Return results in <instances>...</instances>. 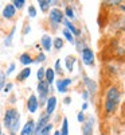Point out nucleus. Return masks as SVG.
I'll list each match as a JSON object with an SVG mask.
<instances>
[{
  "instance_id": "obj_1",
  "label": "nucleus",
  "mask_w": 125,
  "mask_h": 135,
  "mask_svg": "<svg viewBox=\"0 0 125 135\" xmlns=\"http://www.w3.org/2000/svg\"><path fill=\"white\" fill-rule=\"evenodd\" d=\"M120 104V91L117 86H110L106 95H105V101H104V111L106 115H112L113 112L117 109Z\"/></svg>"
},
{
  "instance_id": "obj_2",
  "label": "nucleus",
  "mask_w": 125,
  "mask_h": 135,
  "mask_svg": "<svg viewBox=\"0 0 125 135\" xmlns=\"http://www.w3.org/2000/svg\"><path fill=\"white\" fill-rule=\"evenodd\" d=\"M4 126L12 132L15 134L19 127H20V115L19 112L14 108H9L6 111V115H4Z\"/></svg>"
},
{
  "instance_id": "obj_3",
  "label": "nucleus",
  "mask_w": 125,
  "mask_h": 135,
  "mask_svg": "<svg viewBox=\"0 0 125 135\" xmlns=\"http://www.w3.org/2000/svg\"><path fill=\"white\" fill-rule=\"evenodd\" d=\"M49 92H50V85L44 81V80H42V81H39L38 83V95H39V103L40 104H44L47 101V95H49Z\"/></svg>"
},
{
  "instance_id": "obj_4",
  "label": "nucleus",
  "mask_w": 125,
  "mask_h": 135,
  "mask_svg": "<svg viewBox=\"0 0 125 135\" xmlns=\"http://www.w3.org/2000/svg\"><path fill=\"white\" fill-rule=\"evenodd\" d=\"M49 18H50V22H51V25L54 26V27H56L59 23H62L63 22V12L59 9V8H53L51 11H50V15H49Z\"/></svg>"
},
{
  "instance_id": "obj_5",
  "label": "nucleus",
  "mask_w": 125,
  "mask_h": 135,
  "mask_svg": "<svg viewBox=\"0 0 125 135\" xmlns=\"http://www.w3.org/2000/svg\"><path fill=\"white\" fill-rule=\"evenodd\" d=\"M93 128H94V118L90 115L82 123V135H93Z\"/></svg>"
},
{
  "instance_id": "obj_6",
  "label": "nucleus",
  "mask_w": 125,
  "mask_h": 135,
  "mask_svg": "<svg viewBox=\"0 0 125 135\" xmlns=\"http://www.w3.org/2000/svg\"><path fill=\"white\" fill-rule=\"evenodd\" d=\"M82 62L86 65V66H92L94 64V53L92 49H89V47H85L82 51Z\"/></svg>"
},
{
  "instance_id": "obj_7",
  "label": "nucleus",
  "mask_w": 125,
  "mask_h": 135,
  "mask_svg": "<svg viewBox=\"0 0 125 135\" xmlns=\"http://www.w3.org/2000/svg\"><path fill=\"white\" fill-rule=\"evenodd\" d=\"M49 122H50V116L47 114H42L39 120L35 123V132H34V135H39V132L42 131V128L44 126H47L49 124Z\"/></svg>"
},
{
  "instance_id": "obj_8",
  "label": "nucleus",
  "mask_w": 125,
  "mask_h": 135,
  "mask_svg": "<svg viewBox=\"0 0 125 135\" xmlns=\"http://www.w3.org/2000/svg\"><path fill=\"white\" fill-rule=\"evenodd\" d=\"M38 107H39V101H38V97L35 95H31L27 100V108H28V112L30 114H35L38 111Z\"/></svg>"
},
{
  "instance_id": "obj_9",
  "label": "nucleus",
  "mask_w": 125,
  "mask_h": 135,
  "mask_svg": "<svg viewBox=\"0 0 125 135\" xmlns=\"http://www.w3.org/2000/svg\"><path fill=\"white\" fill-rule=\"evenodd\" d=\"M71 84V78H63V80L56 81V89L59 93H66L67 92V86Z\"/></svg>"
},
{
  "instance_id": "obj_10",
  "label": "nucleus",
  "mask_w": 125,
  "mask_h": 135,
  "mask_svg": "<svg viewBox=\"0 0 125 135\" xmlns=\"http://www.w3.org/2000/svg\"><path fill=\"white\" fill-rule=\"evenodd\" d=\"M34 132H35V122L28 120L23 126V128H22L20 135H34Z\"/></svg>"
},
{
  "instance_id": "obj_11",
  "label": "nucleus",
  "mask_w": 125,
  "mask_h": 135,
  "mask_svg": "<svg viewBox=\"0 0 125 135\" xmlns=\"http://www.w3.org/2000/svg\"><path fill=\"white\" fill-rule=\"evenodd\" d=\"M55 107H56V97L55 96H50L46 101V114L49 116H51V114L55 111Z\"/></svg>"
},
{
  "instance_id": "obj_12",
  "label": "nucleus",
  "mask_w": 125,
  "mask_h": 135,
  "mask_svg": "<svg viewBox=\"0 0 125 135\" xmlns=\"http://www.w3.org/2000/svg\"><path fill=\"white\" fill-rule=\"evenodd\" d=\"M62 23L66 26V30L69 31V32H71L73 35H75V37H79V35H81V30L75 28V26L71 23V22H70L69 19H63V22H62Z\"/></svg>"
},
{
  "instance_id": "obj_13",
  "label": "nucleus",
  "mask_w": 125,
  "mask_h": 135,
  "mask_svg": "<svg viewBox=\"0 0 125 135\" xmlns=\"http://www.w3.org/2000/svg\"><path fill=\"white\" fill-rule=\"evenodd\" d=\"M15 14H16V8L12 4H7L3 9V16L6 19H12L15 16Z\"/></svg>"
},
{
  "instance_id": "obj_14",
  "label": "nucleus",
  "mask_w": 125,
  "mask_h": 135,
  "mask_svg": "<svg viewBox=\"0 0 125 135\" xmlns=\"http://www.w3.org/2000/svg\"><path fill=\"white\" fill-rule=\"evenodd\" d=\"M84 83H85V85L87 86V92L96 93V91H97V84L92 80V78H89L87 76H84Z\"/></svg>"
},
{
  "instance_id": "obj_15",
  "label": "nucleus",
  "mask_w": 125,
  "mask_h": 135,
  "mask_svg": "<svg viewBox=\"0 0 125 135\" xmlns=\"http://www.w3.org/2000/svg\"><path fill=\"white\" fill-rule=\"evenodd\" d=\"M40 43H42V47L46 50V51H50L51 46H53V41H51V37L50 35H43L42 39H40Z\"/></svg>"
},
{
  "instance_id": "obj_16",
  "label": "nucleus",
  "mask_w": 125,
  "mask_h": 135,
  "mask_svg": "<svg viewBox=\"0 0 125 135\" xmlns=\"http://www.w3.org/2000/svg\"><path fill=\"white\" fill-rule=\"evenodd\" d=\"M55 80V72L54 69H51V68H49V69H46V72H44V81H46L49 85H51Z\"/></svg>"
},
{
  "instance_id": "obj_17",
  "label": "nucleus",
  "mask_w": 125,
  "mask_h": 135,
  "mask_svg": "<svg viewBox=\"0 0 125 135\" xmlns=\"http://www.w3.org/2000/svg\"><path fill=\"white\" fill-rule=\"evenodd\" d=\"M77 58L74 57V55H67L66 57V69L69 72H73L74 70V64H75Z\"/></svg>"
},
{
  "instance_id": "obj_18",
  "label": "nucleus",
  "mask_w": 125,
  "mask_h": 135,
  "mask_svg": "<svg viewBox=\"0 0 125 135\" xmlns=\"http://www.w3.org/2000/svg\"><path fill=\"white\" fill-rule=\"evenodd\" d=\"M30 74H31V69H30V68H24V69L18 74L16 80L18 81H24V80H27V78L30 77Z\"/></svg>"
},
{
  "instance_id": "obj_19",
  "label": "nucleus",
  "mask_w": 125,
  "mask_h": 135,
  "mask_svg": "<svg viewBox=\"0 0 125 135\" xmlns=\"http://www.w3.org/2000/svg\"><path fill=\"white\" fill-rule=\"evenodd\" d=\"M20 62L23 64V65H30V64H32L34 62V60L31 58V55L28 54V53H24V54H22L20 55Z\"/></svg>"
},
{
  "instance_id": "obj_20",
  "label": "nucleus",
  "mask_w": 125,
  "mask_h": 135,
  "mask_svg": "<svg viewBox=\"0 0 125 135\" xmlns=\"http://www.w3.org/2000/svg\"><path fill=\"white\" fill-rule=\"evenodd\" d=\"M59 132H61V135H69V120H67V118H63L62 128Z\"/></svg>"
},
{
  "instance_id": "obj_21",
  "label": "nucleus",
  "mask_w": 125,
  "mask_h": 135,
  "mask_svg": "<svg viewBox=\"0 0 125 135\" xmlns=\"http://www.w3.org/2000/svg\"><path fill=\"white\" fill-rule=\"evenodd\" d=\"M38 4H39V7H40V9L43 11V12H46V11L50 8V6H51V2L50 0H39Z\"/></svg>"
},
{
  "instance_id": "obj_22",
  "label": "nucleus",
  "mask_w": 125,
  "mask_h": 135,
  "mask_svg": "<svg viewBox=\"0 0 125 135\" xmlns=\"http://www.w3.org/2000/svg\"><path fill=\"white\" fill-rule=\"evenodd\" d=\"M63 35H65V38H66L67 41H69L70 43H75V39H74V35H73V34H71V32H69V31H67L66 28H63Z\"/></svg>"
},
{
  "instance_id": "obj_23",
  "label": "nucleus",
  "mask_w": 125,
  "mask_h": 135,
  "mask_svg": "<svg viewBox=\"0 0 125 135\" xmlns=\"http://www.w3.org/2000/svg\"><path fill=\"white\" fill-rule=\"evenodd\" d=\"M51 130H53V124H51V123H49L47 126H44V127L42 128V131L39 132V135H50Z\"/></svg>"
},
{
  "instance_id": "obj_24",
  "label": "nucleus",
  "mask_w": 125,
  "mask_h": 135,
  "mask_svg": "<svg viewBox=\"0 0 125 135\" xmlns=\"http://www.w3.org/2000/svg\"><path fill=\"white\" fill-rule=\"evenodd\" d=\"M65 15H66V18L69 19V20L75 18V15H74V11H73V8H71V7H66V9H65Z\"/></svg>"
},
{
  "instance_id": "obj_25",
  "label": "nucleus",
  "mask_w": 125,
  "mask_h": 135,
  "mask_svg": "<svg viewBox=\"0 0 125 135\" xmlns=\"http://www.w3.org/2000/svg\"><path fill=\"white\" fill-rule=\"evenodd\" d=\"M53 43H54V47L58 49V50L63 47V41H62V38H55Z\"/></svg>"
},
{
  "instance_id": "obj_26",
  "label": "nucleus",
  "mask_w": 125,
  "mask_h": 135,
  "mask_svg": "<svg viewBox=\"0 0 125 135\" xmlns=\"http://www.w3.org/2000/svg\"><path fill=\"white\" fill-rule=\"evenodd\" d=\"M14 34H15V27L11 30L9 35H8V37L6 38V41H4V45H6V46H9V45H11V41H12V38H14Z\"/></svg>"
},
{
  "instance_id": "obj_27",
  "label": "nucleus",
  "mask_w": 125,
  "mask_h": 135,
  "mask_svg": "<svg viewBox=\"0 0 125 135\" xmlns=\"http://www.w3.org/2000/svg\"><path fill=\"white\" fill-rule=\"evenodd\" d=\"M44 72H46V69H44V68H39V69H38L37 77H38V80H39V81L44 80Z\"/></svg>"
},
{
  "instance_id": "obj_28",
  "label": "nucleus",
  "mask_w": 125,
  "mask_h": 135,
  "mask_svg": "<svg viewBox=\"0 0 125 135\" xmlns=\"http://www.w3.org/2000/svg\"><path fill=\"white\" fill-rule=\"evenodd\" d=\"M6 73L4 72H0V91L4 88V85H6Z\"/></svg>"
},
{
  "instance_id": "obj_29",
  "label": "nucleus",
  "mask_w": 125,
  "mask_h": 135,
  "mask_svg": "<svg viewBox=\"0 0 125 135\" xmlns=\"http://www.w3.org/2000/svg\"><path fill=\"white\" fill-rule=\"evenodd\" d=\"M24 4H26L24 0H14V3H12V6H14L15 8H22Z\"/></svg>"
},
{
  "instance_id": "obj_30",
  "label": "nucleus",
  "mask_w": 125,
  "mask_h": 135,
  "mask_svg": "<svg viewBox=\"0 0 125 135\" xmlns=\"http://www.w3.org/2000/svg\"><path fill=\"white\" fill-rule=\"evenodd\" d=\"M28 15H30V18H35L37 16V9H35V7H34V6H30L28 7Z\"/></svg>"
},
{
  "instance_id": "obj_31",
  "label": "nucleus",
  "mask_w": 125,
  "mask_h": 135,
  "mask_svg": "<svg viewBox=\"0 0 125 135\" xmlns=\"http://www.w3.org/2000/svg\"><path fill=\"white\" fill-rule=\"evenodd\" d=\"M54 72H56V73L62 74V68H61V60H56V62H55V70H54Z\"/></svg>"
},
{
  "instance_id": "obj_32",
  "label": "nucleus",
  "mask_w": 125,
  "mask_h": 135,
  "mask_svg": "<svg viewBox=\"0 0 125 135\" xmlns=\"http://www.w3.org/2000/svg\"><path fill=\"white\" fill-rule=\"evenodd\" d=\"M85 119H86V118H85V115H84V112H79V114L77 115V120H78L79 123H84Z\"/></svg>"
},
{
  "instance_id": "obj_33",
  "label": "nucleus",
  "mask_w": 125,
  "mask_h": 135,
  "mask_svg": "<svg viewBox=\"0 0 125 135\" xmlns=\"http://www.w3.org/2000/svg\"><path fill=\"white\" fill-rule=\"evenodd\" d=\"M43 61H46V55H44L43 53H40L38 57H37V60H35V62H43Z\"/></svg>"
},
{
  "instance_id": "obj_34",
  "label": "nucleus",
  "mask_w": 125,
  "mask_h": 135,
  "mask_svg": "<svg viewBox=\"0 0 125 135\" xmlns=\"http://www.w3.org/2000/svg\"><path fill=\"white\" fill-rule=\"evenodd\" d=\"M15 70V64L12 62V64H9V66H8V70H7V73H6V76H8V74H11Z\"/></svg>"
},
{
  "instance_id": "obj_35",
  "label": "nucleus",
  "mask_w": 125,
  "mask_h": 135,
  "mask_svg": "<svg viewBox=\"0 0 125 135\" xmlns=\"http://www.w3.org/2000/svg\"><path fill=\"white\" fill-rule=\"evenodd\" d=\"M11 89H12V84H11V83H8V84L4 85V92H6V93H8Z\"/></svg>"
},
{
  "instance_id": "obj_36",
  "label": "nucleus",
  "mask_w": 125,
  "mask_h": 135,
  "mask_svg": "<svg viewBox=\"0 0 125 135\" xmlns=\"http://www.w3.org/2000/svg\"><path fill=\"white\" fill-rule=\"evenodd\" d=\"M87 97H89V92H87V91H84V92H82V99H84V100H87Z\"/></svg>"
},
{
  "instance_id": "obj_37",
  "label": "nucleus",
  "mask_w": 125,
  "mask_h": 135,
  "mask_svg": "<svg viewBox=\"0 0 125 135\" xmlns=\"http://www.w3.org/2000/svg\"><path fill=\"white\" fill-rule=\"evenodd\" d=\"M70 101H71L70 97H66V99H65V104H70Z\"/></svg>"
},
{
  "instance_id": "obj_38",
  "label": "nucleus",
  "mask_w": 125,
  "mask_h": 135,
  "mask_svg": "<svg viewBox=\"0 0 125 135\" xmlns=\"http://www.w3.org/2000/svg\"><path fill=\"white\" fill-rule=\"evenodd\" d=\"M86 108H87V103H84V104H82V111H85Z\"/></svg>"
},
{
  "instance_id": "obj_39",
  "label": "nucleus",
  "mask_w": 125,
  "mask_h": 135,
  "mask_svg": "<svg viewBox=\"0 0 125 135\" xmlns=\"http://www.w3.org/2000/svg\"><path fill=\"white\" fill-rule=\"evenodd\" d=\"M54 135H61V132H59V131H55V132H54Z\"/></svg>"
},
{
  "instance_id": "obj_40",
  "label": "nucleus",
  "mask_w": 125,
  "mask_h": 135,
  "mask_svg": "<svg viewBox=\"0 0 125 135\" xmlns=\"http://www.w3.org/2000/svg\"><path fill=\"white\" fill-rule=\"evenodd\" d=\"M0 135H3V134H2V124H0Z\"/></svg>"
},
{
  "instance_id": "obj_41",
  "label": "nucleus",
  "mask_w": 125,
  "mask_h": 135,
  "mask_svg": "<svg viewBox=\"0 0 125 135\" xmlns=\"http://www.w3.org/2000/svg\"><path fill=\"white\" fill-rule=\"evenodd\" d=\"M11 135H16V134H11Z\"/></svg>"
}]
</instances>
